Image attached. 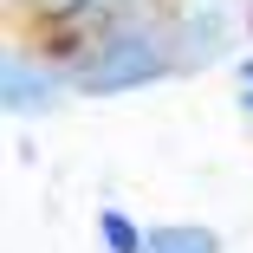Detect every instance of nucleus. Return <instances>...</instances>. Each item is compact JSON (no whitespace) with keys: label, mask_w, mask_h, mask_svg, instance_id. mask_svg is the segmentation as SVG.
Instances as JSON below:
<instances>
[{"label":"nucleus","mask_w":253,"mask_h":253,"mask_svg":"<svg viewBox=\"0 0 253 253\" xmlns=\"http://www.w3.org/2000/svg\"><path fill=\"white\" fill-rule=\"evenodd\" d=\"M182 72V45H175V26L169 13H117L104 26H91L78 59H72V78L84 97H124V91H143V84H163Z\"/></svg>","instance_id":"nucleus-1"},{"label":"nucleus","mask_w":253,"mask_h":253,"mask_svg":"<svg viewBox=\"0 0 253 253\" xmlns=\"http://www.w3.org/2000/svg\"><path fill=\"white\" fill-rule=\"evenodd\" d=\"M169 26L182 45V72H208L240 52V39L253 26V0H175Z\"/></svg>","instance_id":"nucleus-2"},{"label":"nucleus","mask_w":253,"mask_h":253,"mask_svg":"<svg viewBox=\"0 0 253 253\" xmlns=\"http://www.w3.org/2000/svg\"><path fill=\"white\" fill-rule=\"evenodd\" d=\"M72 91H78L72 65L45 59V52H26V45H13L7 65H0V104L13 117H52V111H65Z\"/></svg>","instance_id":"nucleus-3"},{"label":"nucleus","mask_w":253,"mask_h":253,"mask_svg":"<svg viewBox=\"0 0 253 253\" xmlns=\"http://www.w3.org/2000/svg\"><path fill=\"white\" fill-rule=\"evenodd\" d=\"M143 253H221V234L201 221H149Z\"/></svg>","instance_id":"nucleus-4"},{"label":"nucleus","mask_w":253,"mask_h":253,"mask_svg":"<svg viewBox=\"0 0 253 253\" xmlns=\"http://www.w3.org/2000/svg\"><path fill=\"white\" fill-rule=\"evenodd\" d=\"M97 240H104V253H143L149 227H143V221H130L124 208H97Z\"/></svg>","instance_id":"nucleus-5"},{"label":"nucleus","mask_w":253,"mask_h":253,"mask_svg":"<svg viewBox=\"0 0 253 253\" xmlns=\"http://www.w3.org/2000/svg\"><path fill=\"white\" fill-rule=\"evenodd\" d=\"M97 7H104V13L117 20V13H143V7H149V0H97Z\"/></svg>","instance_id":"nucleus-6"},{"label":"nucleus","mask_w":253,"mask_h":253,"mask_svg":"<svg viewBox=\"0 0 253 253\" xmlns=\"http://www.w3.org/2000/svg\"><path fill=\"white\" fill-rule=\"evenodd\" d=\"M240 84H247V91H253V59H240Z\"/></svg>","instance_id":"nucleus-7"},{"label":"nucleus","mask_w":253,"mask_h":253,"mask_svg":"<svg viewBox=\"0 0 253 253\" xmlns=\"http://www.w3.org/2000/svg\"><path fill=\"white\" fill-rule=\"evenodd\" d=\"M240 111H247V117H253V91H240Z\"/></svg>","instance_id":"nucleus-8"}]
</instances>
